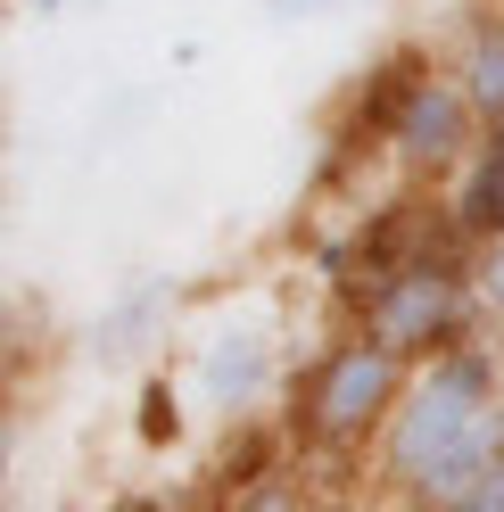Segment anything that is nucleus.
<instances>
[{"instance_id": "f257e3e1", "label": "nucleus", "mask_w": 504, "mask_h": 512, "mask_svg": "<svg viewBox=\"0 0 504 512\" xmlns=\"http://www.w3.org/2000/svg\"><path fill=\"white\" fill-rule=\"evenodd\" d=\"M496 463H504V339L480 331L414 364V389H405L389 438L372 446L364 479L397 512H438Z\"/></svg>"}, {"instance_id": "f03ea898", "label": "nucleus", "mask_w": 504, "mask_h": 512, "mask_svg": "<svg viewBox=\"0 0 504 512\" xmlns=\"http://www.w3.org/2000/svg\"><path fill=\"white\" fill-rule=\"evenodd\" d=\"M364 281L348 298V323L372 331L381 347H397L405 364H430L447 347L480 339V290H471V248L447 232V207H438L430 232L405 240L397 223H364Z\"/></svg>"}, {"instance_id": "7ed1b4c3", "label": "nucleus", "mask_w": 504, "mask_h": 512, "mask_svg": "<svg viewBox=\"0 0 504 512\" xmlns=\"http://www.w3.org/2000/svg\"><path fill=\"white\" fill-rule=\"evenodd\" d=\"M405 389H414V364H405L397 347H381L372 331L339 323L331 339L306 347L298 389H290V438H298V455L364 471L372 446L389 438Z\"/></svg>"}, {"instance_id": "20e7f679", "label": "nucleus", "mask_w": 504, "mask_h": 512, "mask_svg": "<svg viewBox=\"0 0 504 512\" xmlns=\"http://www.w3.org/2000/svg\"><path fill=\"white\" fill-rule=\"evenodd\" d=\"M290 314H281L273 298H215L191 331H182L174 347V380L182 397H191V413H207V422H232L248 430L273 397L298 389V347H290Z\"/></svg>"}, {"instance_id": "39448f33", "label": "nucleus", "mask_w": 504, "mask_h": 512, "mask_svg": "<svg viewBox=\"0 0 504 512\" xmlns=\"http://www.w3.org/2000/svg\"><path fill=\"white\" fill-rule=\"evenodd\" d=\"M480 141H488V116L471 108V91L455 83V67H430V75L397 100L389 133H381V157H389L414 190H455V174L480 157Z\"/></svg>"}, {"instance_id": "423d86ee", "label": "nucleus", "mask_w": 504, "mask_h": 512, "mask_svg": "<svg viewBox=\"0 0 504 512\" xmlns=\"http://www.w3.org/2000/svg\"><path fill=\"white\" fill-rule=\"evenodd\" d=\"M174 281H133V290H116L108 306H100V323L83 331V356L91 364H124V356H141V347H157L166 339V323H174Z\"/></svg>"}, {"instance_id": "0eeeda50", "label": "nucleus", "mask_w": 504, "mask_h": 512, "mask_svg": "<svg viewBox=\"0 0 504 512\" xmlns=\"http://www.w3.org/2000/svg\"><path fill=\"white\" fill-rule=\"evenodd\" d=\"M455 83L471 91V108L488 124H504V0H480L463 25H455V50H447Z\"/></svg>"}, {"instance_id": "6e6552de", "label": "nucleus", "mask_w": 504, "mask_h": 512, "mask_svg": "<svg viewBox=\"0 0 504 512\" xmlns=\"http://www.w3.org/2000/svg\"><path fill=\"white\" fill-rule=\"evenodd\" d=\"M133 405H141V422H133L141 446H174V438H182V405H191V397H182V380H174V372H149Z\"/></svg>"}, {"instance_id": "1a4fd4ad", "label": "nucleus", "mask_w": 504, "mask_h": 512, "mask_svg": "<svg viewBox=\"0 0 504 512\" xmlns=\"http://www.w3.org/2000/svg\"><path fill=\"white\" fill-rule=\"evenodd\" d=\"M471 290H480V323H488V339H504V240L471 248Z\"/></svg>"}, {"instance_id": "9d476101", "label": "nucleus", "mask_w": 504, "mask_h": 512, "mask_svg": "<svg viewBox=\"0 0 504 512\" xmlns=\"http://www.w3.org/2000/svg\"><path fill=\"white\" fill-rule=\"evenodd\" d=\"M438 512H504V463H496V471H480L455 504H438Z\"/></svg>"}, {"instance_id": "9b49d317", "label": "nucleus", "mask_w": 504, "mask_h": 512, "mask_svg": "<svg viewBox=\"0 0 504 512\" xmlns=\"http://www.w3.org/2000/svg\"><path fill=\"white\" fill-rule=\"evenodd\" d=\"M273 25H306V17H331V9H356V0H257Z\"/></svg>"}, {"instance_id": "f8f14e48", "label": "nucleus", "mask_w": 504, "mask_h": 512, "mask_svg": "<svg viewBox=\"0 0 504 512\" xmlns=\"http://www.w3.org/2000/svg\"><path fill=\"white\" fill-rule=\"evenodd\" d=\"M25 9H34V17H58V9H67V0H25Z\"/></svg>"}, {"instance_id": "ddd939ff", "label": "nucleus", "mask_w": 504, "mask_h": 512, "mask_svg": "<svg viewBox=\"0 0 504 512\" xmlns=\"http://www.w3.org/2000/svg\"><path fill=\"white\" fill-rule=\"evenodd\" d=\"M91 9H100V0H91Z\"/></svg>"}]
</instances>
